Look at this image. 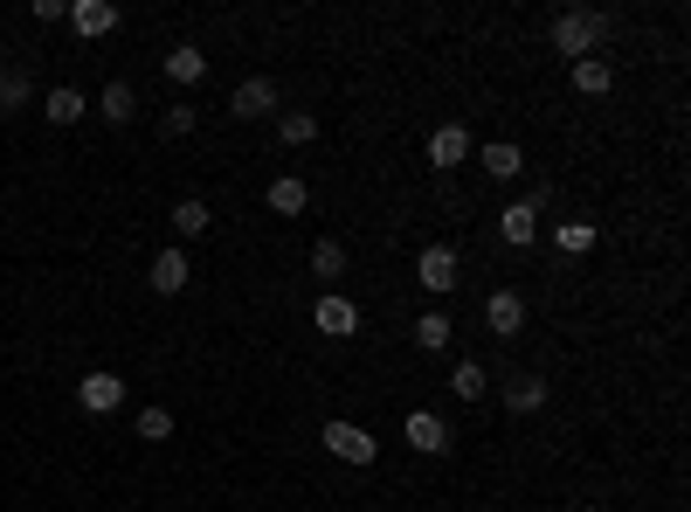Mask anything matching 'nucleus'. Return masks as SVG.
I'll return each mask as SVG.
<instances>
[{
  "mask_svg": "<svg viewBox=\"0 0 691 512\" xmlns=\"http://www.w3.org/2000/svg\"><path fill=\"white\" fill-rule=\"evenodd\" d=\"M608 84H616V70H608L602 56H581V63H574V90H581V97H608Z\"/></svg>",
  "mask_w": 691,
  "mask_h": 512,
  "instance_id": "obj_20",
  "label": "nucleus"
},
{
  "mask_svg": "<svg viewBox=\"0 0 691 512\" xmlns=\"http://www.w3.org/2000/svg\"><path fill=\"white\" fill-rule=\"evenodd\" d=\"M84 111H90V105H84V90H69V84H56V90L42 97V118H48V125H76Z\"/></svg>",
  "mask_w": 691,
  "mask_h": 512,
  "instance_id": "obj_17",
  "label": "nucleus"
},
{
  "mask_svg": "<svg viewBox=\"0 0 691 512\" xmlns=\"http://www.w3.org/2000/svg\"><path fill=\"white\" fill-rule=\"evenodd\" d=\"M228 111H236V118H270L277 111V84H270V76H242L236 97H228Z\"/></svg>",
  "mask_w": 691,
  "mask_h": 512,
  "instance_id": "obj_7",
  "label": "nucleus"
},
{
  "mask_svg": "<svg viewBox=\"0 0 691 512\" xmlns=\"http://www.w3.org/2000/svg\"><path fill=\"white\" fill-rule=\"evenodd\" d=\"M35 105V76L21 70V63H0V118H14V111H29Z\"/></svg>",
  "mask_w": 691,
  "mask_h": 512,
  "instance_id": "obj_10",
  "label": "nucleus"
},
{
  "mask_svg": "<svg viewBox=\"0 0 691 512\" xmlns=\"http://www.w3.org/2000/svg\"><path fill=\"white\" fill-rule=\"evenodd\" d=\"M408 444H415L422 457H443L450 450V423L436 416V408H415V416H408Z\"/></svg>",
  "mask_w": 691,
  "mask_h": 512,
  "instance_id": "obj_9",
  "label": "nucleus"
},
{
  "mask_svg": "<svg viewBox=\"0 0 691 512\" xmlns=\"http://www.w3.org/2000/svg\"><path fill=\"white\" fill-rule=\"evenodd\" d=\"M160 125H166V139H187V132H194V105H166Z\"/></svg>",
  "mask_w": 691,
  "mask_h": 512,
  "instance_id": "obj_28",
  "label": "nucleus"
},
{
  "mask_svg": "<svg viewBox=\"0 0 691 512\" xmlns=\"http://www.w3.org/2000/svg\"><path fill=\"white\" fill-rule=\"evenodd\" d=\"M450 340H456L450 312H422V319H415V346H422V353H443Z\"/></svg>",
  "mask_w": 691,
  "mask_h": 512,
  "instance_id": "obj_22",
  "label": "nucleus"
},
{
  "mask_svg": "<svg viewBox=\"0 0 691 512\" xmlns=\"http://www.w3.org/2000/svg\"><path fill=\"white\" fill-rule=\"evenodd\" d=\"M277 132H284V146H312L318 139V118L312 111H284V118H277Z\"/></svg>",
  "mask_w": 691,
  "mask_h": 512,
  "instance_id": "obj_26",
  "label": "nucleus"
},
{
  "mask_svg": "<svg viewBox=\"0 0 691 512\" xmlns=\"http://www.w3.org/2000/svg\"><path fill=\"white\" fill-rule=\"evenodd\" d=\"M602 29H608V14H595V8H568V14H553V49L581 63V56H595Z\"/></svg>",
  "mask_w": 691,
  "mask_h": 512,
  "instance_id": "obj_1",
  "label": "nucleus"
},
{
  "mask_svg": "<svg viewBox=\"0 0 691 512\" xmlns=\"http://www.w3.org/2000/svg\"><path fill=\"white\" fill-rule=\"evenodd\" d=\"M318 332H325V340H353V332H360V305H353V298H318Z\"/></svg>",
  "mask_w": 691,
  "mask_h": 512,
  "instance_id": "obj_8",
  "label": "nucleus"
},
{
  "mask_svg": "<svg viewBox=\"0 0 691 512\" xmlns=\"http://www.w3.org/2000/svg\"><path fill=\"white\" fill-rule=\"evenodd\" d=\"M76 402H84L90 416H111V408H125V381H118L111 367H97V374L76 381Z\"/></svg>",
  "mask_w": 691,
  "mask_h": 512,
  "instance_id": "obj_5",
  "label": "nucleus"
},
{
  "mask_svg": "<svg viewBox=\"0 0 691 512\" xmlns=\"http://www.w3.org/2000/svg\"><path fill=\"white\" fill-rule=\"evenodd\" d=\"M484 326H492L498 332V340H519V332H526V298L519 291H492V298H484Z\"/></svg>",
  "mask_w": 691,
  "mask_h": 512,
  "instance_id": "obj_4",
  "label": "nucleus"
},
{
  "mask_svg": "<svg viewBox=\"0 0 691 512\" xmlns=\"http://www.w3.org/2000/svg\"><path fill=\"white\" fill-rule=\"evenodd\" d=\"M208 201H201V194H187L181 201V209H173V236H181V243H201V236H208Z\"/></svg>",
  "mask_w": 691,
  "mask_h": 512,
  "instance_id": "obj_16",
  "label": "nucleus"
},
{
  "mask_svg": "<svg viewBox=\"0 0 691 512\" xmlns=\"http://www.w3.org/2000/svg\"><path fill=\"white\" fill-rule=\"evenodd\" d=\"M450 395H456V402H484V367H477V361H456Z\"/></svg>",
  "mask_w": 691,
  "mask_h": 512,
  "instance_id": "obj_24",
  "label": "nucleus"
},
{
  "mask_svg": "<svg viewBox=\"0 0 691 512\" xmlns=\"http://www.w3.org/2000/svg\"><path fill=\"white\" fill-rule=\"evenodd\" d=\"M166 76L173 84H201V76H208V56H201L194 42H181V49H166Z\"/></svg>",
  "mask_w": 691,
  "mask_h": 512,
  "instance_id": "obj_19",
  "label": "nucleus"
},
{
  "mask_svg": "<svg viewBox=\"0 0 691 512\" xmlns=\"http://www.w3.org/2000/svg\"><path fill=\"white\" fill-rule=\"evenodd\" d=\"M415 285H422L429 298H450L456 285H464V277H456V249H450V243H429V249L415 256Z\"/></svg>",
  "mask_w": 691,
  "mask_h": 512,
  "instance_id": "obj_2",
  "label": "nucleus"
},
{
  "mask_svg": "<svg viewBox=\"0 0 691 512\" xmlns=\"http://www.w3.org/2000/svg\"><path fill=\"white\" fill-rule=\"evenodd\" d=\"M97 118H105V125H132V118H139V90L125 84V76H118V84H105V97H97Z\"/></svg>",
  "mask_w": 691,
  "mask_h": 512,
  "instance_id": "obj_14",
  "label": "nucleus"
},
{
  "mask_svg": "<svg viewBox=\"0 0 691 512\" xmlns=\"http://www.w3.org/2000/svg\"><path fill=\"white\" fill-rule=\"evenodd\" d=\"M270 209L277 215H304V209H312V188H304L298 173H277V181H270Z\"/></svg>",
  "mask_w": 691,
  "mask_h": 512,
  "instance_id": "obj_15",
  "label": "nucleus"
},
{
  "mask_svg": "<svg viewBox=\"0 0 691 512\" xmlns=\"http://www.w3.org/2000/svg\"><path fill=\"white\" fill-rule=\"evenodd\" d=\"M35 21H42V29H48V21H69V0H35V8H29Z\"/></svg>",
  "mask_w": 691,
  "mask_h": 512,
  "instance_id": "obj_29",
  "label": "nucleus"
},
{
  "mask_svg": "<svg viewBox=\"0 0 691 512\" xmlns=\"http://www.w3.org/2000/svg\"><path fill=\"white\" fill-rule=\"evenodd\" d=\"M318 444L339 457V465H374V450H380L360 423H318Z\"/></svg>",
  "mask_w": 691,
  "mask_h": 512,
  "instance_id": "obj_3",
  "label": "nucleus"
},
{
  "mask_svg": "<svg viewBox=\"0 0 691 512\" xmlns=\"http://www.w3.org/2000/svg\"><path fill=\"white\" fill-rule=\"evenodd\" d=\"M505 408H511V416H532V408H547V381H540V374H519V381L505 388Z\"/></svg>",
  "mask_w": 691,
  "mask_h": 512,
  "instance_id": "obj_18",
  "label": "nucleus"
},
{
  "mask_svg": "<svg viewBox=\"0 0 691 512\" xmlns=\"http://www.w3.org/2000/svg\"><path fill=\"white\" fill-rule=\"evenodd\" d=\"M173 437V416L166 408H139V444H166Z\"/></svg>",
  "mask_w": 691,
  "mask_h": 512,
  "instance_id": "obj_27",
  "label": "nucleus"
},
{
  "mask_svg": "<svg viewBox=\"0 0 691 512\" xmlns=\"http://www.w3.org/2000/svg\"><path fill=\"white\" fill-rule=\"evenodd\" d=\"M498 236H505L511 249H526V243H540V209H532V201H511V209L498 215Z\"/></svg>",
  "mask_w": 691,
  "mask_h": 512,
  "instance_id": "obj_12",
  "label": "nucleus"
},
{
  "mask_svg": "<svg viewBox=\"0 0 691 512\" xmlns=\"http://www.w3.org/2000/svg\"><path fill=\"white\" fill-rule=\"evenodd\" d=\"M187 249H160V256H152V291H160V298H181L187 291Z\"/></svg>",
  "mask_w": 691,
  "mask_h": 512,
  "instance_id": "obj_11",
  "label": "nucleus"
},
{
  "mask_svg": "<svg viewBox=\"0 0 691 512\" xmlns=\"http://www.w3.org/2000/svg\"><path fill=\"white\" fill-rule=\"evenodd\" d=\"M553 243L568 249V256H587V249H595V222H560V228H553Z\"/></svg>",
  "mask_w": 691,
  "mask_h": 512,
  "instance_id": "obj_25",
  "label": "nucleus"
},
{
  "mask_svg": "<svg viewBox=\"0 0 691 512\" xmlns=\"http://www.w3.org/2000/svg\"><path fill=\"white\" fill-rule=\"evenodd\" d=\"M118 21H125V14L111 8V0H69V29L84 35V42H105Z\"/></svg>",
  "mask_w": 691,
  "mask_h": 512,
  "instance_id": "obj_6",
  "label": "nucleus"
},
{
  "mask_svg": "<svg viewBox=\"0 0 691 512\" xmlns=\"http://www.w3.org/2000/svg\"><path fill=\"white\" fill-rule=\"evenodd\" d=\"M429 160L436 167H464L471 160V132L464 125H436V132H429Z\"/></svg>",
  "mask_w": 691,
  "mask_h": 512,
  "instance_id": "obj_13",
  "label": "nucleus"
},
{
  "mask_svg": "<svg viewBox=\"0 0 691 512\" xmlns=\"http://www.w3.org/2000/svg\"><path fill=\"white\" fill-rule=\"evenodd\" d=\"M312 270L325 277V285H332V277H346V243H332V236H318V243H312Z\"/></svg>",
  "mask_w": 691,
  "mask_h": 512,
  "instance_id": "obj_23",
  "label": "nucleus"
},
{
  "mask_svg": "<svg viewBox=\"0 0 691 512\" xmlns=\"http://www.w3.org/2000/svg\"><path fill=\"white\" fill-rule=\"evenodd\" d=\"M484 173H492V181H519V173H526V160H519V146H505V139H492V146H484Z\"/></svg>",
  "mask_w": 691,
  "mask_h": 512,
  "instance_id": "obj_21",
  "label": "nucleus"
}]
</instances>
